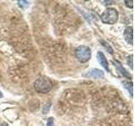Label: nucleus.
<instances>
[{"mask_svg":"<svg viewBox=\"0 0 135 126\" xmlns=\"http://www.w3.org/2000/svg\"><path fill=\"white\" fill-rule=\"evenodd\" d=\"M52 82L46 77H40L34 82L35 90L41 93H47L52 89Z\"/></svg>","mask_w":135,"mask_h":126,"instance_id":"1","label":"nucleus"},{"mask_svg":"<svg viewBox=\"0 0 135 126\" xmlns=\"http://www.w3.org/2000/svg\"><path fill=\"white\" fill-rule=\"evenodd\" d=\"M101 22L105 24H114L118 19V12L114 8H107L100 15Z\"/></svg>","mask_w":135,"mask_h":126,"instance_id":"2","label":"nucleus"},{"mask_svg":"<svg viewBox=\"0 0 135 126\" xmlns=\"http://www.w3.org/2000/svg\"><path fill=\"white\" fill-rule=\"evenodd\" d=\"M75 56L81 63H85L90 61L91 57V50L89 46L79 45L75 50Z\"/></svg>","mask_w":135,"mask_h":126,"instance_id":"3","label":"nucleus"},{"mask_svg":"<svg viewBox=\"0 0 135 126\" xmlns=\"http://www.w3.org/2000/svg\"><path fill=\"white\" fill-rule=\"evenodd\" d=\"M84 77H93V78H103L104 77V71L100 69H92L86 74H84Z\"/></svg>","mask_w":135,"mask_h":126,"instance_id":"4","label":"nucleus"},{"mask_svg":"<svg viewBox=\"0 0 135 126\" xmlns=\"http://www.w3.org/2000/svg\"><path fill=\"white\" fill-rule=\"evenodd\" d=\"M97 60H98L99 63L100 64V66L103 67V68L109 71V64H108V61L107 57L105 56V55L103 54V52L99 51L97 53Z\"/></svg>","mask_w":135,"mask_h":126,"instance_id":"5","label":"nucleus"},{"mask_svg":"<svg viewBox=\"0 0 135 126\" xmlns=\"http://www.w3.org/2000/svg\"><path fill=\"white\" fill-rule=\"evenodd\" d=\"M124 39L127 43L133 45V27H127L124 30Z\"/></svg>","mask_w":135,"mask_h":126,"instance_id":"6","label":"nucleus"},{"mask_svg":"<svg viewBox=\"0 0 135 126\" xmlns=\"http://www.w3.org/2000/svg\"><path fill=\"white\" fill-rule=\"evenodd\" d=\"M114 65L116 66L117 67V69L119 71V72L122 75V76H124L125 77L127 78H129V79H132V75H131L128 71H127L123 66H122V65L121 64V63L117 61V60H114Z\"/></svg>","mask_w":135,"mask_h":126,"instance_id":"7","label":"nucleus"},{"mask_svg":"<svg viewBox=\"0 0 135 126\" xmlns=\"http://www.w3.org/2000/svg\"><path fill=\"white\" fill-rule=\"evenodd\" d=\"M123 82V86L125 87V88L128 91H129L131 97H133V83L132 82Z\"/></svg>","mask_w":135,"mask_h":126,"instance_id":"8","label":"nucleus"},{"mask_svg":"<svg viewBox=\"0 0 135 126\" xmlns=\"http://www.w3.org/2000/svg\"><path fill=\"white\" fill-rule=\"evenodd\" d=\"M101 43H102V45L108 50V51H109L110 53H111V54H113V50H112V48L107 43V42H105L104 40H101Z\"/></svg>","mask_w":135,"mask_h":126,"instance_id":"9","label":"nucleus"},{"mask_svg":"<svg viewBox=\"0 0 135 126\" xmlns=\"http://www.w3.org/2000/svg\"><path fill=\"white\" fill-rule=\"evenodd\" d=\"M46 126H54V119L53 118H49L47 119V122H46Z\"/></svg>","mask_w":135,"mask_h":126,"instance_id":"10","label":"nucleus"},{"mask_svg":"<svg viewBox=\"0 0 135 126\" xmlns=\"http://www.w3.org/2000/svg\"><path fill=\"white\" fill-rule=\"evenodd\" d=\"M50 107H51V104L50 103H48V105L46 104V105H45V107H44V108H43V113L44 114H46V113H48V111H49V109H50Z\"/></svg>","mask_w":135,"mask_h":126,"instance_id":"11","label":"nucleus"},{"mask_svg":"<svg viewBox=\"0 0 135 126\" xmlns=\"http://www.w3.org/2000/svg\"><path fill=\"white\" fill-rule=\"evenodd\" d=\"M125 3H126V5L129 7L130 8H133V0H131V1H125Z\"/></svg>","mask_w":135,"mask_h":126,"instance_id":"12","label":"nucleus"},{"mask_svg":"<svg viewBox=\"0 0 135 126\" xmlns=\"http://www.w3.org/2000/svg\"><path fill=\"white\" fill-rule=\"evenodd\" d=\"M3 98V93L1 92V91H0V98Z\"/></svg>","mask_w":135,"mask_h":126,"instance_id":"13","label":"nucleus"},{"mask_svg":"<svg viewBox=\"0 0 135 126\" xmlns=\"http://www.w3.org/2000/svg\"><path fill=\"white\" fill-rule=\"evenodd\" d=\"M1 126H8V124H5V123H3V124H2V125Z\"/></svg>","mask_w":135,"mask_h":126,"instance_id":"14","label":"nucleus"}]
</instances>
